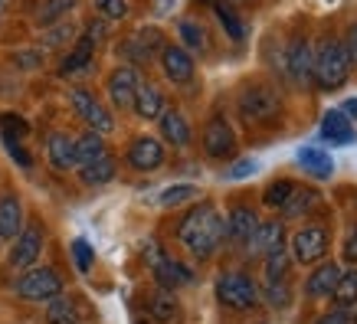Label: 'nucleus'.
I'll return each instance as SVG.
<instances>
[{
	"label": "nucleus",
	"instance_id": "31",
	"mask_svg": "<svg viewBox=\"0 0 357 324\" xmlns=\"http://www.w3.org/2000/svg\"><path fill=\"white\" fill-rule=\"evenodd\" d=\"M331 298L337 302V308H351L357 302V269H341V279H337Z\"/></svg>",
	"mask_w": 357,
	"mask_h": 324
},
{
	"label": "nucleus",
	"instance_id": "7",
	"mask_svg": "<svg viewBox=\"0 0 357 324\" xmlns=\"http://www.w3.org/2000/svg\"><path fill=\"white\" fill-rule=\"evenodd\" d=\"M328 246H331V229L328 226H321V223L302 226L292 236V259L298 262V265H312V262H318L325 256Z\"/></svg>",
	"mask_w": 357,
	"mask_h": 324
},
{
	"label": "nucleus",
	"instance_id": "8",
	"mask_svg": "<svg viewBox=\"0 0 357 324\" xmlns=\"http://www.w3.org/2000/svg\"><path fill=\"white\" fill-rule=\"evenodd\" d=\"M69 105H73V111H76L92 131H98V134H105V131L115 128L112 111H105V105H102L89 88H73V92H69Z\"/></svg>",
	"mask_w": 357,
	"mask_h": 324
},
{
	"label": "nucleus",
	"instance_id": "12",
	"mask_svg": "<svg viewBox=\"0 0 357 324\" xmlns=\"http://www.w3.org/2000/svg\"><path fill=\"white\" fill-rule=\"evenodd\" d=\"M138 72L131 69V65H119V69H112L109 72V98L112 105L119 108V111H128L135 105V92H138Z\"/></svg>",
	"mask_w": 357,
	"mask_h": 324
},
{
	"label": "nucleus",
	"instance_id": "10",
	"mask_svg": "<svg viewBox=\"0 0 357 324\" xmlns=\"http://www.w3.org/2000/svg\"><path fill=\"white\" fill-rule=\"evenodd\" d=\"M204 151L210 157H217V161H227V157L236 154V134H233V128H229V121L223 115H217V118H210L204 125Z\"/></svg>",
	"mask_w": 357,
	"mask_h": 324
},
{
	"label": "nucleus",
	"instance_id": "17",
	"mask_svg": "<svg viewBox=\"0 0 357 324\" xmlns=\"http://www.w3.org/2000/svg\"><path fill=\"white\" fill-rule=\"evenodd\" d=\"M321 141L325 144H351L354 141V125L341 108H331L321 118Z\"/></svg>",
	"mask_w": 357,
	"mask_h": 324
},
{
	"label": "nucleus",
	"instance_id": "41",
	"mask_svg": "<svg viewBox=\"0 0 357 324\" xmlns=\"http://www.w3.org/2000/svg\"><path fill=\"white\" fill-rule=\"evenodd\" d=\"M135 36H138V43L144 46V53L148 56H154V53H161L164 49V36H161V30H154V26H144V30H138Z\"/></svg>",
	"mask_w": 357,
	"mask_h": 324
},
{
	"label": "nucleus",
	"instance_id": "22",
	"mask_svg": "<svg viewBox=\"0 0 357 324\" xmlns=\"http://www.w3.org/2000/svg\"><path fill=\"white\" fill-rule=\"evenodd\" d=\"M23 229V203L13 194L0 196V239H17Z\"/></svg>",
	"mask_w": 357,
	"mask_h": 324
},
{
	"label": "nucleus",
	"instance_id": "23",
	"mask_svg": "<svg viewBox=\"0 0 357 324\" xmlns=\"http://www.w3.org/2000/svg\"><path fill=\"white\" fill-rule=\"evenodd\" d=\"M115 171H119V167H115V157L105 151L102 157H96V161H89V164L79 167V180L89 184V187H102V184H109L112 177H115Z\"/></svg>",
	"mask_w": 357,
	"mask_h": 324
},
{
	"label": "nucleus",
	"instance_id": "14",
	"mask_svg": "<svg viewBox=\"0 0 357 324\" xmlns=\"http://www.w3.org/2000/svg\"><path fill=\"white\" fill-rule=\"evenodd\" d=\"M249 252L252 256H259V259H266V256H275V252H282L285 249V226L282 223H259L256 226V233L249 236Z\"/></svg>",
	"mask_w": 357,
	"mask_h": 324
},
{
	"label": "nucleus",
	"instance_id": "11",
	"mask_svg": "<svg viewBox=\"0 0 357 324\" xmlns=\"http://www.w3.org/2000/svg\"><path fill=\"white\" fill-rule=\"evenodd\" d=\"M282 65H285V76L292 79L295 86H308L312 82V69H314V53L305 40H292L285 46V56H282Z\"/></svg>",
	"mask_w": 357,
	"mask_h": 324
},
{
	"label": "nucleus",
	"instance_id": "49",
	"mask_svg": "<svg viewBox=\"0 0 357 324\" xmlns=\"http://www.w3.org/2000/svg\"><path fill=\"white\" fill-rule=\"evenodd\" d=\"M92 43H98V40H105V23L98 20V23H89V33H86Z\"/></svg>",
	"mask_w": 357,
	"mask_h": 324
},
{
	"label": "nucleus",
	"instance_id": "44",
	"mask_svg": "<svg viewBox=\"0 0 357 324\" xmlns=\"http://www.w3.org/2000/svg\"><path fill=\"white\" fill-rule=\"evenodd\" d=\"M3 148H7V154H10L13 161L20 164L23 171H26V167H33V154L26 151V148H23L20 141H3Z\"/></svg>",
	"mask_w": 357,
	"mask_h": 324
},
{
	"label": "nucleus",
	"instance_id": "18",
	"mask_svg": "<svg viewBox=\"0 0 357 324\" xmlns=\"http://www.w3.org/2000/svg\"><path fill=\"white\" fill-rule=\"evenodd\" d=\"M158 125H161V138L167 144H174V148H187L190 144V125H187V118L177 108H164Z\"/></svg>",
	"mask_w": 357,
	"mask_h": 324
},
{
	"label": "nucleus",
	"instance_id": "53",
	"mask_svg": "<svg viewBox=\"0 0 357 324\" xmlns=\"http://www.w3.org/2000/svg\"><path fill=\"white\" fill-rule=\"evenodd\" d=\"M204 3H213V0H204Z\"/></svg>",
	"mask_w": 357,
	"mask_h": 324
},
{
	"label": "nucleus",
	"instance_id": "38",
	"mask_svg": "<svg viewBox=\"0 0 357 324\" xmlns=\"http://www.w3.org/2000/svg\"><path fill=\"white\" fill-rule=\"evenodd\" d=\"M96 10L102 20H121L128 17V0H96Z\"/></svg>",
	"mask_w": 357,
	"mask_h": 324
},
{
	"label": "nucleus",
	"instance_id": "42",
	"mask_svg": "<svg viewBox=\"0 0 357 324\" xmlns=\"http://www.w3.org/2000/svg\"><path fill=\"white\" fill-rule=\"evenodd\" d=\"M119 53L125 56V59H131V63H148V59H151V56L144 53V46L138 43V36H128V40L119 46Z\"/></svg>",
	"mask_w": 357,
	"mask_h": 324
},
{
	"label": "nucleus",
	"instance_id": "6",
	"mask_svg": "<svg viewBox=\"0 0 357 324\" xmlns=\"http://www.w3.org/2000/svg\"><path fill=\"white\" fill-rule=\"evenodd\" d=\"M144 259H148V265H151L154 281H158L161 288H167V292L181 288V285H187V281H194V272L187 269L184 262L164 256V249L158 246L154 239H148V246H144Z\"/></svg>",
	"mask_w": 357,
	"mask_h": 324
},
{
	"label": "nucleus",
	"instance_id": "47",
	"mask_svg": "<svg viewBox=\"0 0 357 324\" xmlns=\"http://www.w3.org/2000/svg\"><path fill=\"white\" fill-rule=\"evenodd\" d=\"M256 171V161L252 157H243V161H236V167L229 171V177H246V173Z\"/></svg>",
	"mask_w": 357,
	"mask_h": 324
},
{
	"label": "nucleus",
	"instance_id": "16",
	"mask_svg": "<svg viewBox=\"0 0 357 324\" xmlns=\"http://www.w3.org/2000/svg\"><path fill=\"white\" fill-rule=\"evenodd\" d=\"M223 226H227V239L229 242H236V246H246L249 236L256 233V226H259V219H256V213L249 210V206H233L229 210V216L223 219Z\"/></svg>",
	"mask_w": 357,
	"mask_h": 324
},
{
	"label": "nucleus",
	"instance_id": "15",
	"mask_svg": "<svg viewBox=\"0 0 357 324\" xmlns=\"http://www.w3.org/2000/svg\"><path fill=\"white\" fill-rule=\"evenodd\" d=\"M161 65H164V76L171 79V82H177V86H184V82H190V79H194V56L187 53L184 46L164 43Z\"/></svg>",
	"mask_w": 357,
	"mask_h": 324
},
{
	"label": "nucleus",
	"instance_id": "26",
	"mask_svg": "<svg viewBox=\"0 0 357 324\" xmlns=\"http://www.w3.org/2000/svg\"><path fill=\"white\" fill-rule=\"evenodd\" d=\"M298 164H302L305 173H312V177H318V180H328V177L335 173L331 154L321 151V148H302V151H298Z\"/></svg>",
	"mask_w": 357,
	"mask_h": 324
},
{
	"label": "nucleus",
	"instance_id": "40",
	"mask_svg": "<svg viewBox=\"0 0 357 324\" xmlns=\"http://www.w3.org/2000/svg\"><path fill=\"white\" fill-rule=\"evenodd\" d=\"M285 272H289V256H285V249L275 252V256H266V281L285 279Z\"/></svg>",
	"mask_w": 357,
	"mask_h": 324
},
{
	"label": "nucleus",
	"instance_id": "46",
	"mask_svg": "<svg viewBox=\"0 0 357 324\" xmlns=\"http://www.w3.org/2000/svg\"><path fill=\"white\" fill-rule=\"evenodd\" d=\"M344 259L347 262H357V229H351L344 239Z\"/></svg>",
	"mask_w": 357,
	"mask_h": 324
},
{
	"label": "nucleus",
	"instance_id": "24",
	"mask_svg": "<svg viewBox=\"0 0 357 324\" xmlns=\"http://www.w3.org/2000/svg\"><path fill=\"white\" fill-rule=\"evenodd\" d=\"M148 314H151L154 321H161V324H177L181 321V304H177L174 292L158 288V292L148 298Z\"/></svg>",
	"mask_w": 357,
	"mask_h": 324
},
{
	"label": "nucleus",
	"instance_id": "29",
	"mask_svg": "<svg viewBox=\"0 0 357 324\" xmlns=\"http://www.w3.org/2000/svg\"><path fill=\"white\" fill-rule=\"evenodd\" d=\"M210 7H213V13H217V20H220V26H223V33H227L233 43H239V40L246 36V26H243V20L236 17V10H233L229 3H223V0H213Z\"/></svg>",
	"mask_w": 357,
	"mask_h": 324
},
{
	"label": "nucleus",
	"instance_id": "50",
	"mask_svg": "<svg viewBox=\"0 0 357 324\" xmlns=\"http://www.w3.org/2000/svg\"><path fill=\"white\" fill-rule=\"evenodd\" d=\"M347 53H351V59H357V26L351 30V36H347Z\"/></svg>",
	"mask_w": 357,
	"mask_h": 324
},
{
	"label": "nucleus",
	"instance_id": "2",
	"mask_svg": "<svg viewBox=\"0 0 357 324\" xmlns=\"http://www.w3.org/2000/svg\"><path fill=\"white\" fill-rule=\"evenodd\" d=\"M351 53H347V43L341 40H325L314 53V69H312V82L321 92H335L347 82L351 76Z\"/></svg>",
	"mask_w": 357,
	"mask_h": 324
},
{
	"label": "nucleus",
	"instance_id": "35",
	"mask_svg": "<svg viewBox=\"0 0 357 324\" xmlns=\"http://www.w3.org/2000/svg\"><path fill=\"white\" fill-rule=\"evenodd\" d=\"M259 295H266V302H269L272 308H289V304H292V285L285 279L266 281V292H259Z\"/></svg>",
	"mask_w": 357,
	"mask_h": 324
},
{
	"label": "nucleus",
	"instance_id": "5",
	"mask_svg": "<svg viewBox=\"0 0 357 324\" xmlns=\"http://www.w3.org/2000/svg\"><path fill=\"white\" fill-rule=\"evenodd\" d=\"M13 292H17V298H23V302H33V304H46L53 302L56 295H63V279L56 275V269H46V265H33V269H26L17 279V285H13Z\"/></svg>",
	"mask_w": 357,
	"mask_h": 324
},
{
	"label": "nucleus",
	"instance_id": "19",
	"mask_svg": "<svg viewBox=\"0 0 357 324\" xmlns=\"http://www.w3.org/2000/svg\"><path fill=\"white\" fill-rule=\"evenodd\" d=\"M337 279H341V265H337V262H325V265H318V269L308 275L305 295H308V298H328V295L335 292Z\"/></svg>",
	"mask_w": 357,
	"mask_h": 324
},
{
	"label": "nucleus",
	"instance_id": "25",
	"mask_svg": "<svg viewBox=\"0 0 357 324\" xmlns=\"http://www.w3.org/2000/svg\"><path fill=\"white\" fill-rule=\"evenodd\" d=\"M46 321L50 324H82V311L73 295H56L53 302H46Z\"/></svg>",
	"mask_w": 357,
	"mask_h": 324
},
{
	"label": "nucleus",
	"instance_id": "27",
	"mask_svg": "<svg viewBox=\"0 0 357 324\" xmlns=\"http://www.w3.org/2000/svg\"><path fill=\"white\" fill-rule=\"evenodd\" d=\"M73 151H76V164L82 167V164L96 161V157H102V154H105V138H102L98 131L89 128L86 134H79V138L73 141Z\"/></svg>",
	"mask_w": 357,
	"mask_h": 324
},
{
	"label": "nucleus",
	"instance_id": "9",
	"mask_svg": "<svg viewBox=\"0 0 357 324\" xmlns=\"http://www.w3.org/2000/svg\"><path fill=\"white\" fill-rule=\"evenodd\" d=\"M40 252H43V229L36 226H23L20 236L13 239V249H10V269L17 272H26L36 265L40 259Z\"/></svg>",
	"mask_w": 357,
	"mask_h": 324
},
{
	"label": "nucleus",
	"instance_id": "54",
	"mask_svg": "<svg viewBox=\"0 0 357 324\" xmlns=\"http://www.w3.org/2000/svg\"><path fill=\"white\" fill-rule=\"evenodd\" d=\"M354 321H357V318H354Z\"/></svg>",
	"mask_w": 357,
	"mask_h": 324
},
{
	"label": "nucleus",
	"instance_id": "43",
	"mask_svg": "<svg viewBox=\"0 0 357 324\" xmlns=\"http://www.w3.org/2000/svg\"><path fill=\"white\" fill-rule=\"evenodd\" d=\"M73 40V26L69 23H53L50 33H46V46H63Z\"/></svg>",
	"mask_w": 357,
	"mask_h": 324
},
{
	"label": "nucleus",
	"instance_id": "32",
	"mask_svg": "<svg viewBox=\"0 0 357 324\" xmlns=\"http://www.w3.org/2000/svg\"><path fill=\"white\" fill-rule=\"evenodd\" d=\"M295 194V180H289V177H282V180H272L269 187H266V194H262V203L272 206V210H282V206L289 203V196Z\"/></svg>",
	"mask_w": 357,
	"mask_h": 324
},
{
	"label": "nucleus",
	"instance_id": "4",
	"mask_svg": "<svg viewBox=\"0 0 357 324\" xmlns=\"http://www.w3.org/2000/svg\"><path fill=\"white\" fill-rule=\"evenodd\" d=\"M259 285L249 279L246 272H223L217 279V302L233 311H249L259 304Z\"/></svg>",
	"mask_w": 357,
	"mask_h": 324
},
{
	"label": "nucleus",
	"instance_id": "28",
	"mask_svg": "<svg viewBox=\"0 0 357 324\" xmlns=\"http://www.w3.org/2000/svg\"><path fill=\"white\" fill-rule=\"evenodd\" d=\"M92 53H96V43H92L89 36L76 40V46H73V53L66 56L63 65H59V72H63V76H69V72H79V69H86V65L92 63Z\"/></svg>",
	"mask_w": 357,
	"mask_h": 324
},
{
	"label": "nucleus",
	"instance_id": "37",
	"mask_svg": "<svg viewBox=\"0 0 357 324\" xmlns=\"http://www.w3.org/2000/svg\"><path fill=\"white\" fill-rule=\"evenodd\" d=\"M194 196H197L194 184H174V187H167V190L158 196V203L161 206H181V203H187V200H194Z\"/></svg>",
	"mask_w": 357,
	"mask_h": 324
},
{
	"label": "nucleus",
	"instance_id": "33",
	"mask_svg": "<svg viewBox=\"0 0 357 324\" xmlns=\"http://www.w3.org/2000/svg\"><path fill=\"white\" fill-rule=\"evenodd\" d=\"M76 3H79V0H46L43 7L36 10V23H40V26H53V23L63 20V17L73 10Z\"/></svg>",
	"mask_w": 357,
	"mask_h": 324
},
{
	"label": "nucleus",
	"instance_id": "30",
	"mask_svg": "<svg viewBox=\"0 0 357 324\" xmlns=\"http://www.w3.org/2000/svg\"><path fill=\"white\" fill-rule=\"evenodd\" d=\"M318 203V194L314 190H308V187H295V194L289 196V203L282 206V213H285V219H298V216H308L312 213V206Z\"/></svg>",
	"mask_w": 357,
	"mask_h": 324
},
{
	"label": "nucleus",
	"instance_id": "34",
	"mask_svg": "<svg viewBox=\"0 0 357 324\" xmlns=\"http://www.w3.org/2000/svg\"><path fill=\"white\" fill-rule=\"evenodd\" d=\"M30 134V125L20 118V115H13V111H3L0 115V138L3 141H23Z\"/></svg>",
	"mask_w": 357,
	"mask_h": 324
},
{
	"label": "nucleus",
	"instance_id": "13",
	"mask_svg": "<svg viewBox=\"0 0 357 324\" xmlns=\"http://www.w3.org/2000/svg\"><path fill=\"white\" fill-rule=\"evenodd\" d=\"M128 164L141 173L158 171L164 164V144L158 138H148V134H144V138H135L128 148Z\"/></svg>",
	"mask_w": 357,
	"mask_h": 324
},
{
	"label": "nucleus",
	"instance_id": "1",
	"mask_svg": "<svg viewBox=\"0 0 357 324\" xmlns=\"http://www.w3.org/2000/svg\"><path fill=\"white\" fill-rule=\"evenodd\" d=\"M227 239V226L220 216L217 203H197L194 210H187V216L177 223V242L194 256V259H210Z\"/></svg>",
	"mask_w": 357,
	"mask_h": 324
},
{
	"label": "nucleus",
	"instance_id": "20",
	"mask_svg": "<svg viewBox=\"0 0 357 324\" xmlns=\"http://www.w3.org/2000/svg\"><path fill=\"white\" fill-rule=\"evenodd\" d=\"M46 157H50V164H53V171H59V173L73 171V167H76L73 138H69V134H63V131L50 134V141H46Z\"/></svg>",
	"mask_w": 357,
	"mask_h": 324
},
{
	"label": "nucleus",
	"instance_id": "3",
	"mask_svg": "<svg viewBox=\"0 0 357 324\" xmlns=\"http://www.w3.org/2000/svg\"><path fill=\"white\" fill-rule=\"evenodd\" d=\"M236 108L246 125H272L282 115V98L272 86L252 82V86H243V92L236 98Z\"/></svg>",
	"mask_w": 357,
	"mask_h": 324
},
{
	"label": "nucleus",
	"instance_id": "48",
	"mask_svg": "<svg viewBox=\"0 0 357 324\" xmlns=\"http://www.w3.org/2000/svg\"><path fill=\"white\" fill-rule=\"evenodd\" d=\"M17 63H20L23 69H36L43 59H40V53H33V49H30V53H17Z\"/></svg>",
	"mask_w": 357,
	"mask_h": 324
},
{
	"label": "nucleus",
	"instance_id": "51",
	"mask_svg": "<svg viewBox=\"0 0 357 324\" xmlns=\"http://www.w3.org/2000/svg\"><path fill=\"white\" fill-rule=\"evenodd\" d=\"M341 111H344L347 118H351V115H354V118H357V98H347L344 105H341Z\"/></svg>",
	"mask_w": 357,
	"mask_h": 324
},
{
	"label": "nucleus",
	"instance_id": "36",
	"mask_svg": "<svg viewBox=\"0 0 357 324\" xmlns=\"http://www.w3.org/2000/svg\"><path fill=\"white\" fill-rule=\"evenodd\" d=\"M181 40H184V49L190 53V49H206V33H204V26L200 23H194V20H181Z\"/></svg>",
	"mask_w": 357,
	"mask_h": 324
},
{
	"label": "nucleus",
	"instance_id": "39",
	"mask_svg": "<svg viewBox=\"0 0 357 324\" xmlns=\"http://www.w3.org/2000/svg\"><path fill=\"white\" fill-rule=\"evenodd\" d=\"M73 259H76V269L79 272H89L92 269V262H96V252L89 246V239H73Z\"/></svg>",
	"mask_w": 357,
	"mask_h": 324
},
{
	"label": "nucleus",
	"instance_id": "52",
	"mask_svg": "<svg viewBox=\"0 0 357 324\" xmlns=\"http://www.w3.org/2000/svg\"><path fill=\"white\" fill-rule=\"evenodd\" d=\"M135 324H148V321H135Z\"/></svg>",
	"mask_w": 357,
	"mask_h": 324
},
{
	"label": "nucleus",
	"instance_id": "45",
	"mask_svg": "<svg viewBox=\"0 0 357 324\" xmlns=\"http://www.w3.org/2000/svg\"><path fill=\"white\" fill-rule=\"evenodd\" d=\"M351 321H354V318L347 314V308H331V311H325L314 324H351Z\"/></svg>",
	"mask_w": 357,
	"mask_h": 324
},
{
	"label": "nucleus",
	"instance_id": "21",
	"mask_svg": "<svg viewBox=\"0 0 357 324\" xmlns=\"http://www.w3.org/2000/svg\"><path fill=\"white\" fill-rule=\"evenodd\" d=\"M135 115L144 121H158L164 111V95L158 92V88L151 86V82H138V92H135Z\"/></svg>",
	"mask_w": 357,
	"mask_h": 324
}]
</instances>
